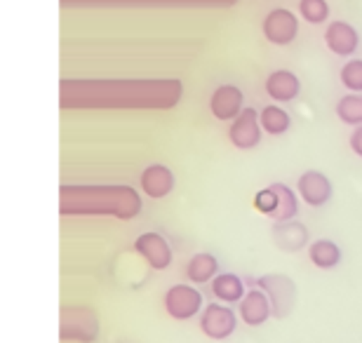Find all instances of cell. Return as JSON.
<instances>
[{"label": "cell", "instance_id": "1", "mask_svg": "<svg viewBox=\"0 0 362 343\" xmlns=\"http://www.w3.org/2000/svg\"><path fill=\"white\" fill-rule=\"evenodd\" d=\"M255 209L275 223H285L299 214V198L287 184H271L255 195Z\"/></svg>", "mask_w": 362, "mask_h": 343}, {"label": "cell", "instance_id": "2", "mask_svg": "<svg viewBox=\"0 0 362 343\" xmlns=\"http://www.w3.org/2000/svg\"><path fill=\"white\" fill-rule=\"evenodd\" d=\"M165 310L172 320H179V322H186L195 315H200L205 310V301H202V294L193 284L179 282L172 284L165 294Z\"/></svg>", "mask_w": 362, "mask_h": 343}, {"label": "cell", "instance_id": "3", "mask_svg": "<svg viewBox=\"0 0 362 343\" xmlns=\"http://www.w3.org/2000/svg\"><path fill=\"white\" fill-rule=\"evenodd\" d=\"M62 339L92 343L99 339V320L88 308H64L62 313Z\"/></svg>", "mask_w": 362, "mask_h": 343}, {"label": "cell", "instance_id": "4", "mask_svg": "<svg viewBox=\"0 0 362 343\" xmlns=\"http://www.w3.org/2000/svg\"><path fill=\"white\" fill-rule=\"evenodd\" d=\"M238 330V315L226 303H207L200 313V332L212 341H223L233 337Z\"/></svg>", "mask_w": 362, "mask_h": 343}, {"label": "cell", "instance_id": "5", "mask_svg": "<svg viewBox=\"0 0 362 343\" xmlns=\"http://www.w3.org/2000/svg\"><path fill=\"white\" fill-rule=\"evenodd\" d=\"M262 31L271 45L285 47L289 42H294L296 35H299V17L292 10H287V7H275V10H271L264 17Z\"/></svg>", "mask_w": 362, "mask_h": 343}, {"label": "cell", "instance_id": "6", "mask_svg": "<svg viewBox=\"0 0 362 343\" xmlns=\"http://www.w3.org/2000/svg\"><path fill=\"white\" fill-rule=\"evenodd\" d=\"M262 136H264V129H262V120H259V111L257 108L245 106V111L230 122L228 141L233 144L238 151H252L262 144Z\"/></svg>", "mask_w": 362, "mask_h": 343}, {"label": "cell", "instance_id": "7", "mask_svg": "<svg viewBox=\"0 0 362 343\" xmlns=\"http://www.w3.org/2000/svg\"><path fill=\"white\" fill-rule=\"evenodd\" d=\"M259 289L266 291L269 301L273 306L275 318H287L294 308L296 301V287L287 275H264L259 277Z\"/></svg>", "mask_w": 362, "mask_h": 343}, {"label": "cell", "instance_id": "8", "mask_svg": "<svg viewBox=\"0 0 362 343\" xmlns=\"http://www.w3.org/2000/svg\"><path fill=\"white\" fill-rule=\"evenodd\" d=\"M134 252L139 254V257L146 261V264L153 268V271H165V268L172 266V259H175L170 243L160 236V233H156V231H148V233H141V236H136Z\"/></svg>", "mask_w": 362, "mask_h": 343}, {"label": "cell", "instance_id": "9", "mask_svg": "<svg viewBox=\"0 0 362 343\" xmlns=\"http://www.w3.org/2000/svg\"><path fill=\"white\" fill-rule=\"evenodd\" d=\"M296 193L299 198L306 202L308 207H325L332 200V181L327 174L317 172V170H306L296 181Z\"/></svg>", "mask_w": 362, "mask_h": 343}, {"label": "cell", "instance_id": "10", "mask_svg": "<svg viewBox=\"0 0 362 343\" xmlns=\"http://www.w3.org/2000/svg\"><path fill=\"white\" fill-rule=\"evenodd\" d=\"M209 111L216 120H230L245 111V94L238 85H219L209 97Z\"/></svg>", "mask_w": 362, "mask_h": 343}, {"label": "cell", "instance_id": "11", "mask_svg": "<svg viewBox=\"0 0 362 343\" xmlns=\"http://www.w3.org/2000/svg\"><path fill=\"white\" fill-rule=\"evenodd\" d=\"M325 45L337 57H353L360 47V33L349 21H332L325 31Z\"/></svg>", "mask_w": 362, "mask_h": 343}, {"label": "cell", "instance_id": "12", "mask_svg": "<svg viewBox=\"0 0 362 343\" xmlns=\"http://www.w3.org/2000/svg\"><path fill=\"white\" fill-rule=\"evenodd\" d=\"M175 184H177L175 174H172L170 167H165V165H148L139 177L141 191L146 193L151 200L168 198V195L175 191Z\"/></svg>", "mask_w": 362, "mask_h": 343}, {"label": "cell", "instance_id": "13", "mask_svg": "<svg viewBox=\"0 0 362 343\" xmlns=\"http://www.w3.org/2000/svg\"><path fill=\"white\" fill-rule=\"evenodd\" d=\"M238 313H240V320L247 327H262L273 315V306L269 301V296H266V291L250 289L240 301V306H238Z\"/></svg>", "mask_w": 362, "mask_h": 343}, {"label": "cell", "instance_id": "14", "mask_svg": "<svg viewBox=\"0 0 362 343\" xmlns=\"http://www.w3.org/2000/svg\"><path fill=\"white\" fill-rule=\"evenodd\" d=\"M266 94L278 101V104H287V101H294L301 94V80L296 78V73L287 71V69H278L273 71L269 78H266Z\"/></svg>", "mask_w": 362, "mask_h": 343}, {"label": "cell", "instance_id": "15", "mask_svg": "<svg viewBox=\"0 0 362 343\" xmlns=\"http://www.w3.org/2000/svg\"><path fill=\"white\" fill-rule=\"evenodd\" d=\"M275 245L285 252H299L308 243V228L299 221H285L273 226Z\"/></svg>", "mask_w": 362, "mask_h": 343}, {"label": "cell", "instance_id": "16", "mask_svg": "<svg viewBox=\"0 0 362 343\" xmlns=\"http://www.w3.org/2000/svg\"><path fill=\"white\" fill-rule=\"evenodd\" d=\"M308 259H310V264L315 268H320V271H332V268H337L341 264L344 252L334 240L320 238L308 245Z\"/></svg>", "mask_w": 362, "mask_h": 343}, {"label": "cell", "instance_id": "17", "mask_svg": "<svg viewBox=\"0 0 362 343\" xmlns=\"http://www.w3.org/2000/svg\"><path fill=\"white\" fill-rule=\"evenodd\" d=\"M212 294L219 303H240L245 298V282L240 275L235 273H219L212 282Z\"/></svg>", "mask_w": 362, "mask_h": 343}, {"label": "cell", "instance_id": "18", "mask_svg": "<svg viewBox=\"0 0 362 343\" xmlns=\"http://www.w3.org/2000/svg\"><path fill=\"white\" fill-rule=\"evenodd\" d=\"M216 275H219V261H216L214 254L198 252V254H193V257L188 259V264H186L188 282L205 284V282H212Z\"/></svg>", "mask_w": 362, "mask_h": 343}, {"label": "cell", "instance_id": "19", "mask_svg": "<svg viewBox=\"0 0 362 343\" xmlns=\"http://www.w3.org/2000/svg\"><path fill=\"white\" fill-rule=\"evenodd\" d=\"M259 120H262V129L271 136L287 134L289 127H292V118H289V113L278 104L264 106L262 111H259Z\"/></svg>", "mask_w": 362, "mask_h": 343}, {"label": "cell", "instance_id": "20", "mask_svg": "<svg viewBox=\"0 0 362 343\" xmlns=\"http://www.w3.org/2000/svg\"><path fill=\"white\" fill-rule=\"evenodd\" d=\"M337 115L346 125L360 127L362 125V94H353V92L344 94V97L337 101Z\"/></svg>", "mask_w": 362, "mask_h": 343}, {"label": "cell", "instance_id": "21", "mask_svg": "<svg viewBox=\"0 0 362 343\" xmlns=\"http://www.w3.org/2000/svg\"><path fill=\"white\" fill-rule=\"evenodd\" d=\"M299 14L306 24H325L329 19V3L327 0H299Z\"/></svg>", "mask_w": 362, "mask_h": 343}, {"label": "cell", "instance_id": "22", "mask_svg": "<svg viewBox=\"0 0 362 343\" xmlns=\"http://www.w3.org/2000/svg\"><path fill=\"white\" fill-rule=\"evenodd\" d=\"M341 85L353 94H362V59H349L339 71Z\"/></svg>", "mask_w": 362, "mask_h": 343}, {"label": "cell", "instance_id": "23", "mask_svg": "<svg viewBox=\"0 0 362 343\" xmlns=\"http://www.w3.org/2000/svg\"><path fill=\"white\" fill-rule=\"evenodd\" d=\"M349 146H351V151L356 153L358 158H362V125L356 127V129L351 132V136H349Z\"/></svg>", "mask_w": 362, "mask_h": 343}]
</instances>
